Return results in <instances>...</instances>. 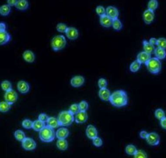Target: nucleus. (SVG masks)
I'll use <instances>...</instances> for the list:
<instances>
[{
	"mask_svg": "<svg viewBox=\"0 0 166 158\" xmlns=\"http://www.w3.org/2000/svg\"><path fill=\"white\" fill-rule=\"evenodd\" d=\"M109 101L114 107H124L126 106L128 102L127 94L124 90H117L111 94Z\"/></svg>",
	"mask_w": 166,
	"mask_h": 158,
	"instance_id": "obj_1",
	"label": "nucleus"
},
{
	"mask_svg": "<svg viewBox=\"0 0 166 158\" xmlns=\"http://www.w3.org/2000/svg\"><path fill=\"white\" fill-rule=\"evenodd\" d=\"M56 137V132L54 129L48 126H45L39 132V138L43 142H52Z\"/></svg>",
	"mask_w": 166,
	"mask_h": 158,
	"instance_id": "obj_2",
	"label": "nucleus"
},
{
	"mask_svg": "<svg viewBox=\"0 0 166 158\" xmlns=\"http://www.w3.org/2000/svg\"><path fill=\"white\" fill-rule=\"evenodd\" d=\"M58 119L60 126H69L74 122L75 118L69 111H63L59 113Z\"/></svg>",
	"mask_w": 166,
	"mask_h": 158,
	"instance_id": "obj_3",
	"label": "nucleus"
},
{
	"mask_svg": "<svg viewBox=\"0 0 166 158\" xmlns=\"http://www.w3.org/2000/svg\"><path fill=\"white\" fill-rule=\"evenodd\" d=\"M145 65L148 70L154 75L159 74L162 68L161 61L156 57L151 58Z\"/></svg>",
	"mask_w": 166,
	"mask_h": 158,
	"instance_id": "obj_4",
	"label": "nucleus"
},
{
	"mask_svg": "<svg viewBox=\"0 0 166 158\" xmlns=\"http://www.w3.org/2000/svg\"><path fill=\"white\" fill-rule=\"evenodd\" d=\"M66 43V40L63 35H57L53 38L51 42V45L54 51H57L64 48Z\"/></svg>",
	"mask_w": 166,
	"mask_h": 158,
	"instance_id": "obj_5",
	"label": "nucleus"
},
{
	"mask_svg": "<svg viewBox=\"0 0 166 158\" xmlns=\"http://www.w3.org/2000/svg\"><path fill=\"white\" fill-rule=\"evenodd\" d=\"M21 145L23 148L27 151H32L34 150L36 148V142L33 139L30 138H26L21 142Z\"/></svg>",
	"mask_w": 166,
	"mask_h": 158,
	"instance_id": "obj_6",
	"label": "nucleus"
},
{
	"mask_svg": "<svg viewBox=\"0 0 166 158\" xmlns=\"http://www.w3.org/2000/svg\"><path fill=\"white\" fill-rule=\"evenodd\" d=\"M5 101L10 103V104H13L17 101L18 99V94L13 90H10L5 92L4 95Z\"/></svg>",
	"mask_w": 166,
	"mask_h": 158,
	"instance_id": "obj_7",
	"label": "nucleus"
},
{
	"mask_svg": "<svg viewBox=\"0 0 166 158\" xmlns=\"http://www.w3.org/2000/svg\"><path fill=\"white\" fill-rule=\"evenodd\" d=\"M147 142L151 146H156L160 143V137L156 132L149 133L146 139Z\"/></svg>",
	"mask_w": 166,
	"mask_h": 158,
	"instance_id": "obj_8",
	"label": "nucleus"
},
{
	"mask_svg": "<svg viewBox=\"0 0 166 158\" xmlns=\"http://www.w3.org/2000/svg\"><path fill=\"white\" fill-rule=\"evenodd\" d=\"M85 82V78L81 75H77L71 79V85L75 88L81 87Z\"/></svg>",
	"mask_w": 166,
	"mask_h": 158,
	"instance_id": "obj_9",
	"label": "nucleus"
},
{
	"mask_svg": "<svg viewBox=\"0 0 166 158\" xmlns=\"http://www.w3.org/2000/svg\"><path fill=\"white\" fill-rule=\"evenodd\" d=\"M88 118L86 112L80 111L75 115V121L78 124H83L86 122Z\"/></svg>",
	"mask_w": 166,
	"mask_h": 158,
	"instance_id": "obj_10",
	"label": "nucleus"
},
{
	"mask_svg": "<svg viewBox=\"0 0 166 158\" xmlns=\"http://www.w3.org/2000/svg\"><path fill=\"white\" fill-rule=\"evenodd\" d=\"M106 15L113 20L118 19L119 12L117 8L113 6H109L107 7L106 10Z\"/></svg>",
	"mask_w": 166,
	"mask_h": 158,
	"instance_id": "obj_11",
	"label": "nucleus"
},
{
	"mask_svg": "<svg viewBox=\"0 0 166 158\" xmlns=\"http://www.w3.org/2000/svg\"><path fill=\"white\" fill-rule=\"evenodd\" d=\"M87 136L90 139L93 140L94 139L97 137L98 132L97 129L92 124L88 125L86 130Z\"/></svg>",
	"mask_w": 166,
	"mask_h": 158,
	"instance_id": "obj_12",
	"label": "nucleus"
},
{
	"mask_svg": "<svg viewBox=\"0 0 166 158\" xmlns=\"http://www.w3.org/2000/svg\"><path fill=\"white\" fill-rule=\"evenodd\" d=\"M143 18L144 21L146 24H151L154 20V11L148 9L144 12Z\"/></svg>",
	"mask_w": 166,
	"mask_h": 158,
	"instance_id": "obj_13",
	"label": "nucleus"
},
{
	"mask_svg": "<svg viewBox=\"0 0 166 158\" xmlns=\"http://www.w3.org/2000/svg\"><path fill=\"white\" fill-rule=\"evenodd\" d=\"M17 89L21 94H25L30 91V86L27 82L24 80L19 81L18 82Z\"/></svg>",
	"mask_w": 166,
	"mask_h": 158,
	"instance_id": "obj_14",
	"label": "nucleus"
},
{
	"mask_svg": "<svg viewBox=\"0 0 166 158\" xmlns=\"http://www.w3.org/2000/svg\"><path fill=\"white\" fill-rule=\"evenodd\" d=\"M67 37L70 40H75L77 39L78 36V31L74 27H68L65 32Z\"/></svg>",
	"mask_w": 166,
	"mask_h": 158,
	"instance_id": "obj_15",
	"label": "nucleus"
},
{
	"mask_svg": "<svg viewBox=\"0 0 166 158\" xmlns=\"http://www.w3.org/2000/svg\"><path fill=\"white\" fill-rule=\"evenodd\" d=\"M98 95L101 100L105 101H110L111 94L110 90L106 88L100 89L98 92Z\"/></svg>",
	"mask_w": 166,
	"mask_h": 158,
	"instance_id": "obj_16",
	"label": "nucleus"
},
{
	"mask_svg": "<svg viewBox=\"0 0 166 158\" xmlns=\"http://www.w3.org/2000/svg\"><path fill=\"white\" fill-rule=\"evenodd\" d=\"M56 137L58 139H66L69 135V131L66 128H60L56 132Z\"/></svg>",
	"mask_w": 166,
	"mask_h": 158,
	"instance_id": "obj_17",
	"label": "nucleus"
},
{
	"mask_svg": "<svg viewBox=\"0 0 166 158\" xmlns=\"http://www.w3.org/2000/svg\"><path fill=\"white\" fill-rule=\"evenodd\" d=\"M151 58V55L145 51L140 52L137 56V60L142 64H146Z\"/></svg>",
	"mask_w": 166,
	"mask_h": 158,
	"instance_id": "obj_18",
	"label": "nucleus"
},
{
	"mask_svg": "<svg viewBox=\"0 0 166 158\" xmlns=\"http://www.w3.org/2000/svg\"><path fill=\"white\" fill-rule=\"evenodd\" d=\"M23 56L24 60L28 63H33L35 60V55L30 50L25 51L23 54Z\"/></svg>",
	"mask_w": 166,
	"mask_h": 158,
	"instance_id": "obj_19",
	"label": "nucleus"
},
{
	"mask_svg": "<svg viewBox=\"0 0 166 158\" xmlns=\"http://www.w3.org/2000/svg\"><path fill=\"white\" fill-rule=\"evenodd\" d=\"M10 39V35L7 31H0V44L1 46L9 42Z\"/></svg>",
	"mask_w": 166,
	"mask_h": 158,
	"instance_id": "obj_20",
	"label": "nucleus"
},
{
	"mask_svg": "<svg viewBox=\"0 0 166 158\" xmlns=\"http://www.w3.org/2000/svg\"><path fill=\"white\" fill-rule=\"evenodd\" d=\"M100 23L101 26L105 28H109L112 26L113 20L108 17L107 15H103L100 17Z\"/></svg>",
	"mask_w": 166,
	"mask_h": 158,
	"instance_id": "obj_21",
	"label": "nucleus"
},
{
	"mask_svg": "<svg viewBox=\"0 0 166 158\" xmlns=\"http://www.w3.org/2000/svg\"><path fill=\"white\" fill-rule=\"evenodd\" d=\"M154 54L156 56V57L159 60L165 59L166 57V50L159 47L155 48Z\"/></svg>",
	"mask_w": 166,
	"mask_h": 158,
	"instance_id": "obj_22",
	"label": "nucleus"
},
{
	"mask_svg": "<svg viewBox=\"0 0 166 158\" xmlns=\"http://www.w3.org/2000/svg\"><path fill=\"white\" fill-rule=\"evenodd\" d=\"M46 123L47 126H49L54 129L57 128L59 126H60L58 118H55V117H49Z\"/></svg>",
	"mask_w": 166,
	"mask_h": 158,
	"instance_id": "obj_23",
	"label": "nucleus"
},
{
	"mask_svg": "<svg viewBox=\"0 0 166 158\" xmlns=\"http://www.w3.org/2000/svg\"><path fill=\"white\" fill-rule=\"evenodd\" d=\"M58 148L61 151H65L68 148V144L65 139H59L56 143Z\"/></svg>",
	"mask_w": 166,
	"mask_h": 158,
	"instance_id": "obj_24",
	"label": "nucleus"
},
{
	"mask_svg": "<svg viewBox=\"0 0 166 158\" xmlns=\"http://www.w3.org/2000/svg\"><path fill=\"white\" fill-rule=\"evenodd\" d=\"M29 4L28 1L26 0H19L18 1L15 7L20 10H25L28 8Z\"/></svg>",
	"mask_w": 166,
	"mask_h": 158,
	"instance_id": "obj_25",
	"label": "nucleus"
},
{
	"mask_svg": "<svg viewBox=\"0 0 166 158\" xmlns=\"http://www.w3.org/2000/svg\"><path fill=\"white\" fill-rule=\"evenodd\" d=\"M143 44L144 51L147 52L150 54H152L153 52H154V50H155L154 46L151 44L149 42L147 41L146 40L143 41Z\"/></svg>",
	"mask_w": 166,
	"mask_h": 158,
	"instance_id": "obj_26",
	"label": "nucleus"
},
{
	"mask_svg": "<svg viewBox=\"0 0 166 158\" xmlns=\"http://www.w3.org/2000/svg\"><path fill=\"white\" fill-rule=\"evenodd\" d=\"M45 123L40 121L39 119L34 121L32 128L36 131L40 132L45 127Z\"/></svg>",
	"mask_w": 166,
	"mask_h": 158,
	"instance_id": "obj_27",
	"label": "nucleus"
},
{
	"mask_svg": "<svg viewBox=\"0 0 166 158\" xmlns=\"http://www.w3.org/2000/svg\"><path fill=\"white\" fill-rule=\"evenodd\" d=\"M14 136L17 141L21 142L27 138L25 136V133L22 130H16L14 133Z\"/></svg>",
	"mask_w": 166,
	"mask_h": 158,
	"instance_id": "obj_28",
	"label": "nucleus"
},
{
	"mask_svg": "<svg viewBox=\"0 0 166 158\" xmlns=\"http://www.w3.org/2000/svg\"><path fill=\"white\" fill-rule=\"evenodd\" d=\"M11 11V7L8 4L1 5L0 7V13L2 16L9 15Z\"/></svg>",
	"mask_w": 166,
	"mask_h": 158,
	"instance_id": "obj_29",
	"label": "nucleus"
},
{
	"mask_svg": "<svg viewBox=\"0 0 166 158\" xmlns=\"http://www.w3.org/2000/svg\"><path fill=\"white\" fill-rule=\"evenodd\" d=\"M137 149L136 146L133 145H128L125 149V151L129 155L134 156L137 151Z\"/></svg>",
	"mask_w": 166,
	"mask_h": 158,
	"instance_id": "obj_30",
	"label": "nucleus"
},
{
	"mask_svg": "<svg viewBox=\"0 0 166 158\" xmlns=\"http://www.w3.org/2000/svg\"><path fill=\"white\" fill-rule=\"evenodd\" d=\"M11 105L7 101H1L0 103V111L2 113H7L10 109Z\"/></svg>",
	"mask_w": 166,
	"mask_h": 158,
	"instance_id": "obj_31",
	"label": "nucleus"
},
{
	"mask_svg": "<svg viewBox=\"0 0 166 158\" xmlns=\"http://www.w3.org/2000/svg\"><path fill=\"white\" fill-rule=\"evenodd\" d=\"M1 88L5 92L12 90V86L10 82L8 80L3 81L1 83Z\"/></svg>",
	"mask_w": 166,
	"mask_h": 158,
	"instance_id": "obj_32",
	"label": "nucleus"
},
{
	"mask_svg": "<svg viewBox=\"0 0 166 158\" xmlns=\"http://www.w3.org/2000/svg\"><path fill=\"white\" fill-rule=\"evenodd\" d=\"M141 64L138 61L136 60L133 62V63L131 64L130 69L131 71L133 72H136L139 70L141 67Z\"/></svg>",
	"mask_w": 166,
	"mask_h": 158,
	"instance_id": "obj_33",
	"label": "nucleus"
},
{
	"mask_svg": "<svg viewBox=\"0 0 166 158\" xmlns=\"http://www.w3.org/2000/svg\"><path fill=\"white\" fill-rule=\"evenodd\" d=\"M112 27L114 30L119 31L122 29L123 25L120 20L118 19H117L113 20Z\"/></svg>",
	"mask_w": 166,
	"mask_h": 158,
	"instance_id": "obj_34",
	"label": "nucleus"
},
{
	"mask_svg": "<svg viewBox=\"0 0 166 158\" xmlns=\"http://www.w3.org/2000/svg\"><path fill=\"white\" fill-rule=\"evenodd\" d=\"M71 113H72L73 115H76V114L78 113L80 111V108L78 104L75 103L71 105L69 107V110H68Z\"/></svg>",
	"mask_w": 166,
	"mask_h": 158,
	"instance_id": "obj_35",
	"label": "nucleus"
},
{
	"mask_svg": "<svg viewBox=\"0 0 166 158\" xmlns=\"http://www.w3.org/2000/svg\"><path fill=\"white\" fill-rule=\"evenodd\" d=\"M158 1L156 0H151L149 1L148 5V9L151 10L153 11H154L156 10L158 7Z\"/></svg>",
	"mask_w": 166,
	"mask_h": 158,
	"instance_id": "obj_36",
	"label": "nucleus"
},
{
	"mask_svg": "<svg viewBox=\"0 0 166 158\" xmlns=\"http://www.w3.org/2000/svg\"><path fill=\"white\" fill-rule=\"evenodd\" d=\"M155 116L157 119L161 120L165 118V112L162 109H157L155 111Z\"/></svg>",
	"mask_w": 166,
	"mask_h": 158,
	"instance_id": "obj_37",
	"label": "nucleus"
},
{
	"mask_svg": "<svg viewBox=\"0 0 166 158\" xmlns=\"http://www.w3.org/2000/svg\"><path fill=\"white\" fill-rule=\"evenodd\" d=\"M33 123V121H32L30 119H25L22 122V126L25 129H30L32 128Z\"/></svg>",
	"mask_w": 166,
	"mask_h": 158,
	"instance_id": "obj_38",
	"label": "nucleus"
},
{
	"mask_svg": "<svg viewBox=\"0 0 166 158\" xmlns=\"http://www.w3.org/2000/svg\"><path fill=\"white\" fill-rule=\"evenodd\" d=\"M157 46L160 48L166 49V39L164 38H160L157 39Z\"/></svg>",
	"mask_w": 166,
	"mask_h": 158,
	"instance_id": "obj_39",
	"label": "nucleus"
},
{
	"mask_svg": "<svg viewBox=\"0 0 166 158\" xmlns=\"http://www.w3.org/2000/svg\"><path fill=\"white\" fill-rule=\"evenodd\" d=\"M80 111L86 112L88 108V103L86 101H81L78 104Z\"/></svg>",
	"mask_w": 166,
	"mask_h": 158,
	"instance_id": "obj_40",
	"label": "nucleus"
},
{
	"mask_svg": "<svg viewBox=\"0 0 166 158\" xmlns=\"http://www.w3.org/2000/svg\"><path fill=\"white\" fill-rule=\"evenodd\" d=\"M96 12L100 17L103 16L106 14V12L105 8L101 5H99L97 6L96 8Z\"/></svg>",
	"mask_w": 166,
	"mask_h": 158,
	"instance_id": "obj_41",
	"label": "nucleus"
},
{
	"mask_svg": "<svg viewBox=\"0 0 166 158\" xmlns=\"http://www.w3.org/2000/svg\"><path fill=\"white\" fill-rule=\"evenodd\" d=\"M68 27H67L66 25L64 24L63 23H59L57 25L56 28L58 31L60 32H65L67 30Z\"/></svg>",
	"mask_w": 166,
	"mask_h": 158,
	"instance_id": "obj_42",
	"label": "nucleus"
},
{
	"mask_svg": "<svg viewBox=\"0 0 166 158\" xmlns=\"http://www.w3.org/2000/svg\"><path fill=\"white\" fill-rule=\"evenodd\" d=\"M107 81L106 79L103 78H100L98 81V86L100 87V89H101L106 88L107 86Z\"/></svg>",
	"mask_w": 166,
	"mask_h": 158,
	"instance_id": "obj_43",
	"label": "nucleus"
},
{
	"mask_svg": "<svg viewBox=\"0 0 166 158\" xmlns=\"http://www.w3.org/2000/svg\"><path fill=\"white\" fill-rule=\"evenodd\" d=\"M134 158H148L147 155L143 150H137L136 153L134 155Z\"/></svg>",
	"mask_w": 166,
	"mask_h": 158,
	"instance_id": "obj_44",
	"label": "nucleus"
},
{
	"mask_svg": "<svg viewBox=\"0 0 166 158\" xmlns=\"http://www.w3.org/2000/svg\"><path fill=\"white\" fill-rule=\"evenodd\" d=\"M93 143L94 146L97 147V148H99V147H100L103 145V140L100 137H96L93 139Z\"/></svg>",
	"mask_w": 166,
	"mask_h": 158,
	"instance_id": "obj_45",
	"label": "nucleus"
},
{
	"mask_svg": "<svg viewBox=\"0 0 166 158\" xmlns=\"http://www.w3.org/2000/svg\"><path fill=\"white\" fill-rule=\"evenodd\" d=\"M49 118V117H48V116L46 114H44V113H41L39 115V117H38V119L42 121V122L45 123L47 121Z\"/></svg>",
	"mask_w": 166,
	"mask_h": 158,
	"instance_id": "obj_46",
	"label": "nucleus"
},
{
	"mask_svg": "<svg viewBox=\"0 0 166 158\" xmlns=\"http://www.w3.org/2000/svg\"><path fill=\"white\" fill-rule=\"evenodd\" d=\"M149 133H148L146 131H142L140 133V137L143 139H146Z\"/></svg>",
	"mask_w": 166,
	"mask_h": 158,
	"instance_id": "obj_47",
	"label": "nucleus"
},
{
	"mask_svg": "<svg viewBox=\"0 0 166 158\" xmlns=\"http://www.w3.org/2000/svg\"><path fill=\"white\" fill-rule=\"evenodd\" d=\"M160 125L163 128L166 130V117L160 120Z\"/></svg>",
	"mask_w": 166,
	"mask_h": 158,
	"instance_id": "obj_48",
	"label": "nucleus"
},
{
	"mask_svg": "<svg viewBox=\"0 0 166 158\" xmlns=\"http://www.w3.org/2000/svg\"><path fill=\"white\" fill-rule=\"evenodd\" d=\"M18 1L16 0H8L7 1V4L10 7H13V6H15L16 4L17 3Z\"/></svg>",
	"mask_w": 166,
	"mask_h": 158,
	"instance_id": "obj_49",
	"label": "nucleus"
},
{
	"mask_svg": "<svg viewBox=\"0 0 166 158\" xmlns=\"http://www.w3.org/2000/svg\"><path fill=\"white\" fill-rule=\"evenodd\" d=\"M149 42H150L151 44L154 46V45L157 44V39H156V38H151L150 39V40H149Z\"/></svg>",
	"mask_w": 166,
	"mask_h": 158,
	"instance_id": "obj_50",
	"label": "nucleus"
},
{
	"mask_svg": "<svg viewBox=\"0 0 166 158\" xmlns=\"http://www.w3.org/2000/svg\"><path fill=\"white\" fill-rule=\"evenodd\" d=\"M6 29V26L5 24L4 23H1L0 24V31H5Z\"/></svg>",
	"mask_w": 166,
	"mask_h": 158,
	"instance_id": "obj_51",
	"label": "nucleus"
}]
</instances>
